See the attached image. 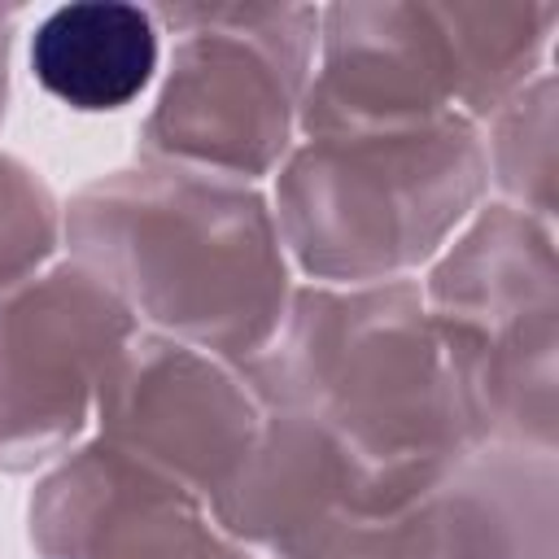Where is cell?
<instances>
[{
	"label": "cell",
	"instance_id": "1",
	"mask_svg": "<svg viewBox=\"0 0 559 559\" xmlns=\"http://www.w3.org/2000/svg\"><path fill=\"white\" fill-rule=\"evenodd\" d=\"M61 240L140 328L231 367L275 336L297 288L271 197L170 162L144 157L83 183L61 210Z\"/></svg>",
	"mask_w": 559,
	"mask_h": 559
},
{
	"label": "cell",
	"instance_id": "2",
	"mask_svg": "<svg viewBox=\"0 0 559 559\" xmlns=\"http://www.w3.org/2000/svg\"><path fill=\"white\" fill-rule=\"evenodd\" d=\"M240 376L262 411L310 415L384 467L441 472L472 450L419 280L293 288Z\"/></svg>",
	"mask_w": 559,
	"mask_h": 559
},
{
	"label": "cell",
	"instance_id": "3",
	"mask_svg": "<svg viewBox=\"0 0 559 559\" xmlns=\"http://www.w3.org/2000/svg\"><path fill=\"white\" fill-rule=\"evenodd\" d=\"M489 188L467 118L297 135L271 214L288 266L310 284H389L428 266Z\"/></svg>",
	"mask_w": 559,
	"mask_h": 559
},
{
	"label": "cell",
	"instance_id": "4",
	"mask_svg": "<svg viewBox=\"0 0 559 559\" xmlns=\"http://www.w3.org/2000/svg\"><path fill=\"white\" fill-rule=\"evenodd\" d=\"M559 4H328L297 135L485 122L546 70Z\"/></svg>",
	"mask_w": 559,
	"mask_h": 559
},
{
	"label": "cell",
	"instance_id": "5",
	"mask_svg": "<svg viewBox=\"0 0 559 559\" xmlns=\"http://www.w3.org/2000/svg\"><path fill=\"white\" fill-rule=\"evenodd\" d=\"M472 445H559V262L555 227L502 201L480 205L419 280Z\"/></svg>",
	"mask_w": 559,
	"mask_h": 559
},
{
	"label": "cell",
	"instance_id": "6",
	"mask_svg": "<svg viewBox=\"0 0 559 559\" xmlns=\"http://www.w3.org/2000/svg\"><path fill=\"white\" fill-rule=\"evenodd\" d=\"M153 17L175 44L140 122V153L240 183L275 175L297 144L319 9L162 4Z\"/></svg>",
	"mask_w": 559,
	"mask_h": 559
},
{
	"label": "cell",
	"instance_id": "7",
	"mask_svg": "<svg viewBox=\"0 0 559 559\" xmlns=\"http://www.w3.org/2000/svg\"><path fill=\"white\" fill-rule=\"evenodd\" d=\"M441 472L384 467L310 415L262 411L210 515L253 559H389L411 502Z\"/></svg>",
	"mask_w": 559,
	"mask_h": 559
},
{
	"label": "cell",
	"instance_id": "8",
	"mask_svg": "<svg viewBox=\"0 0 559 559\" xmlns=\"http://www.w3.org/2000/svg\"><path fill=\"white\" fill-rule=\"evenodd\" d=\"M140 319L83 262H48L0 293V472L66 459L96 411V389Z\"/></svg>",
	"mask_w": 559,
	"mask_h": 559
},
{
	"label": "cell",
	"instance_id": "9",
	"mask_svg": "<svg viewBox=\"0 0 559 559\" xmlns=\"http://www.w3.org/2000/svg\"><path fill=\"white\" fill-rule=\"evenodd\" d=\"M96 437L205 507L249 454L262 406L240 367L140 328L96 389Z\"/></svg>",
	"mask_w": 559,
	"mask_h": 559
},
{
	"label": "cell",
	"instance_id": "10",
	"mask_svg": "<svg viewBox=\"0 0 559 559\" xmlns=\"http://www.w3.org/2000/svg\"><path fill=\"white\" fill-rule=\"evenodd\" d=\"M35 559H253L210 507L100 437L44 467L26 502Z\"/></svg>",
	"mask_w": 559,
	"mask_h": 559
},
{
	"label": "cell",
	"instance_id": "11",
	"mask_svg": "<svg viewBox=\"0 0 559 559\" xmlns=\"http://www.w3.org/2000/svg\"><path fill=\"white\" fill-rule=\"evenodd\" d=\"M389 559H559L555 454L463 450L411 502Z\"/></svg>",
	"mask_w": 559,
	"mask_h": 559
},
{
	"label": "cell",
	"instance_id": "12",
	"mask_svg": "<svg viewBox=\"0 0 559 559\" xmlns=\"http://www.w3.org/2000/svg\"><path fill=\"white\" fill-rule=\"evenodd\" d=\"M35 83L74 114H114L144 96L162 61L153 9L122 0H74L35 22L26 48Z\"/></svg>",
	"mask_w": 559,
	"mask_h": 559
},
{
	"label": "cell",
	"instance_id": "13",
	"mask_svg": "<svg viewBox=\"0 0 559 559\" xmlns=\"http://www.w3.org/2000/svg\"><path fill=\"white\" fill-rule=\"evenodd\" d=\"M485 144V175L498 188V201L555 227L559 205V87L555 70L533 74L520 92H511L489 118Z\"/></svg>",
	"mask_w": 559,
	"mask_h": 559
},
{
	"label": "cell",
	"instance_id": "14",
	"mask_svg": "<svg viewBox=\"0 0 559 559\" xmlns=\"http://www.w3.org/2000/svg\"><path fill=\"white\" fill-rule=\"evenodd\" d=\"M61 245V205L52 188L13 153H0V293L44 271Z\"/></svg>",
	"mask_w": 559,
	"mask_h": 559
},
{
	"label": "cell",
	"instance_id": "15",
	"mask_svg": "<svg viewBox=\"0 0 559 559\" xmlns=\"http://www.w3.org/2000/svg\"><path fill=\"white\" fill-rule=\"evenodd\" d=\"M13 35H17V9H0V122L9 109V57H13Z\"/></svg>",
	"mask_w": 559,
	"mask_h": 559
}]
</instances>
